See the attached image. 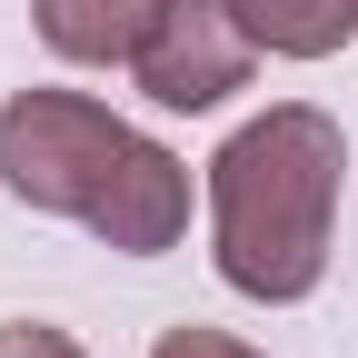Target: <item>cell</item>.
Instances as JSON below:
<instances>
[{"label": "cell", "instance_id": "obj_1", "mask_svg": "<svg viewBox=\"0 0 358 358\" xmlns=\"http://www.w3.org/2000/svg\"><path fill=\"white\" fill-rule=\"evenodd\" d=\"M348 189V129L319 100H268L209 159V268L259 308H299L329 279Z\"/></svg>", "mask_w": 358, "mask_h": 358}, {"label": "cell", "instance_id": "obj_2", "mask_svg": "<svg viewBox=\"0 0 358 358\" xmlns=\"http://www.w3.org/2000/svg\"><path fill=\"white\" fill-rule=\"evenodd\" d=\"M140 140L120 110H100L90 90H10L0 100V189L40 219H90L100 179L120 150Z\"/></svg>", "mask_w": 358, "mask_h": 358}, {"label": "cell", "instance_id": "obj_3", "mask_svg": "<svg viewBox=\"0 0 358 358\" xmlns=\"http://www.w3.org/2000/svg\"><path fill=\"white\" fill-rule=\"evenodd\" d=\"M249 70H259V40L239 30L229 0H159L140 60H129L140 100L150 110H179V120H199V110L229 100V90H249Z\"/></svg>", "mask_w": 358, "mask_h": 358}, {"label": "cell", "instance_id": "obj_4", "mask_svg": "<svg viewBox=\"0 0 358 358\" xmlns=\"http://www.w3.org/2000/svg\"><path fill=\"white\" fill-rule=\"evenodd\" d=\"M80 229L100 239V249H120V259H159V249H179V229H189V159L159 150V140H129L120 169L100 179V199H90Z\"/></svg>", "mask_w": 358, "mask_h": 358}, {"label": "cell", "instance_id": "obj_5", "mask_svg": "<svg viewBox=\"0 0 358 358\" xmlns=\"http://www.w3.org/2000/svg\"><path fill=\"white\" fill-rule=\"evenodd\" d=\"M150 20H159V0H30V30L70 70H129Z\"/></svg>", "mask_w": 358, "mask_h": 358}, {"label": "cell", "instance_id": "obj_6", "mask_svg": "<svg viewBox=\"0 0 358 358\" xmlns=\"http://www.w3.org/2000/svg\"><path fill=\"white\" fill-rule=\"evenodd\" d=\"M259 60H338L358 40V0H229Z\"/></svg>", "mask_w": 358, "mask_h": 358}, {"label": "cell", "instance_id": "obj_7", "mask_svg": "<svg viewBox=\"0 0 358 358\" xmlns=\"http://www.w3.org/2000/svg\"><path fill=\"white\" fill-rule=\"evenodd\" d=\"M0 358H90V348L50 319H0Z\"/></svg>", "mask_w": 358, "mask_h": 358}, {"label": "cell", "instance_id": "obj_8", "mask_svg": "<svg viewBox=\"0 0 358 358\" xmlns=\"http://www.w3.org/2000/svg\"><path fill=\"white\" fill-rule=\"evenodd\" d=\"M150 358H259V348H239L229 329H199V319H179V329H159V338H150Z\"/></svg>", "mask_w": 358, "mask_h": 358}]
</instances>
